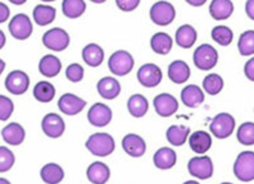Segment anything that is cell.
<instances>
[{"label": "cell", "mask_w": 254, "mask_h": 184, "mask_svg": "<svg viewBox=\"0 0 254 184\" xmlns=\"http://www.w3.org/2000/svg\"><path fill=\"white\" fill-rule=\"evenodd\" d=\"M175 17H176L175 6L171 3H168V1H164V0L157 1L150 8V19H152L153 23H155V25H171L175 21Z\"/></svg>", "instance_id": "52a82bcc"}, {"label": "cell", "mask_w": 254, "mask_h": 184, "mask_svg": "<svg viewBox=\"0 0 254 184\" xmlns=\"http://www.w3.org/2000/svg\"><path fill=\"white\" fill-rule=\"evenodd\" d=\"M41 1H45V3H50V1H54V0H41Z\"/></svg>", "instance_id": "db71d44e"}, {"label": "cell", "mask_w": 254, "mask_h": 184, "mask_svg": "<svg viewBox=\"0 0 254 184\" xmlns=\"http://www.w3.org/2000/svg\"><path fill=\"white\" fill-rule=\"evenodd\" d=\"M30 87V77L22 71L10 72L5 78V89L13 95H23Z\"/></svg>", "instance_id": "8fae6325"}, {"label": "cell", "mask_w": 254, "mask_h": 184, "mask_svg": "<svg viewBox=\"0 0 254 184\" xmlns=\"http://www.w3.org/2000/svg\"><path fill=\"white\" fill-rule=\"evenodd\" d=\"M122 148L127 155L132 157H141L146 151V143L143 137L130 133L126 135L122 139Z\"/></svg>", "instance_id": "2e32d148"}, {"label": "cell", "mask_w": 254, "mask_h": 184, "mask_svg": "<svg viewBox=\"0 0 254 184\" xmlns=\"http://www.w3.org/2000/svg\"><path fill=\"white\" fill-rule=\"evenodd\" d=\"M211 36L212 39H213V41H216L218 45L229 46L230 44L233 43L234 32L231 31V28H229L227 26H216V27L212 30Z\"/></svg>", "instance_id": "8d00e7d4"}, {"label": "cell", "mask_w": 254, "mask_h": 184, "mask_svg": "<svg viewBox=\"0 0 254 184\" xmlns=\"http://www.w3.org/2000/svg\"><path fill=\"white\" fill-rule=\"evenodd\" d=\"M133 64V56L126 50H118L113 52L108 60L109 71L118 77H124L132 71Z\"/></svg>", "instance_id": "277c9868"}, {"label": "cell", "mask_w": 254, "mask_h": 184, "mask_svg": "<svg viewBox=\"0 0 254 184\" xmlns=\"http://www.w3.org/2000/svg\"><path fill=\"white\" fill-rule=\"evenodd\" d=\"M41 129L48 137L59 138L65 131L64 120L58 114L49 113L41 120Z\"/></svg>", "instance_id": "7c38bea8"}, {"label": "cell", "mask_w": 254, "mask_h": 184, "mask_svg": "<svg viewBox=\"0 0 254 184\" xmlns=\"http://www.w3.org/2000/svg\"><path fill=\"white\" fill-rule=\"evenodd\" d=\"M188 170L190 175L195 177V178L205 181L209 179L213 175V163L209 156H195L192 157L188 164Z\"/></svg>", "instance_id": "ba28073f"}, {"label": "cell", "mask_w": 254, "mask_h": 184, "mask_svg": "<svg viewBox=\"0 0 254 184\" xmlns=\"http://www.w3.org/2000/svg\"><path fill=\"white\" fill-rule=\"evenodd\" d=\"M203 89H204V91L207 92L208 95H218L223 89L222 77L216 73L208 74L203 80Z\"/></svg>", "instance_id": "d590c367"}, {"label": "cell", "mask_w": 254, "mask_h": 184, "mask_svg": "<svg viewBox=\"0 0 254 184\" xmlns=\"http://www.w3.org/2000/svg\"><path fill=\"white\" fill-rule=\"evenodd\" d=\"M4 69H5V61H4L3 59H0V76H1V73L4 72Z\"/></svg>", "instance_id": "681fc988"}, {"label": "cell", "mask_w": 254, "mask_h": 184, "mask_svg": "<svg viewBox=\"0 0 254 184\" xmlns=\"http://www.w3.org/2000/svg\"><path fill=\"white\" fill-rule=\"evenodd\" d=\"M14 111V104L9 97L0 95V120L6 122Z\"/></svg>", "instance_id": "ab89813d"}, {"label": "cell", "mask_w": 254, "mask_h": 184, "mask_svg": "<svg viewBox=\"0 0 254 184\" xmlns=\"http://www.w3.org/2000/svg\"><path fill=\"white\" fill-rule=\"evenodd\" d=\"M10 15V9L8 8V5L0 1V23H4L5 21L9 19Z\"/></svg>", "instance_id": "ee69618b"}, {"label": "cell", "mask_w": 254, "mask_h": 184, "mask_svg": "<svg viewBox=\"0 0 254 184\" xmlns=\"http://www.w3.org/2000/svg\"><path fill=\"white\" fill-rule=\"evenodd\" d=\"M14 153L5 146H0V173L9 172L14 165Z\"/></svg>", "instance_id": "f35d334b"}, {"label": "cell", "mask_w": 254, "mask_h": 184, "mask_svg": "<svg viewBox=\"0 0 254 184\" xmlns=\"http://www.w3.org/2000/svg\"><path fill=\"white\" fill-rule=\"evenodd\" d=\"M189 146L195 153H205L212 146V137L204 131H196L189 137Z\"/></svg>", "instance_id": "7402d4cb"}, {"label": "cell", "mask_w": 254, "mask_h": 184, "mask_svg": "<svg viewBox=\"0 0 254 184\" xmlns=\"http://www.w3.org/2000/svg\"><path fill=\"white\" fill-rule=\"evenodd\" d=\"M198 39V32L190 25H183L176 31V44L183 49H190Z\"/></svg>", "instance_id": "83f0119b"}, {"label": "cell", "mask_w": 254, "mask_h": 184, "mask_svg": "<svg viewBox=\"0 0 254 184\" xmlns=\"http://www.w3.org/2000/svg\"><path fill=\"white\" fill-rule=\"evenodd\" d=\"M204 98V92L201 91L200 87H198L196 85H188L181 91V101L184 102L185 106L191 107V109H195L199 105L203 104Z\"/></svg>", "instance_id": "ac0fdd59"}, {"label": "cell", "mask_w": 254, "mask_h": 184, "mask_svg": "<svg viewBox=\"0 0 254 184\" xmlns=\"http://www.w3.org/2000/svg\"><path fill=\"white\" fill-rule=\"evenodd\" d=\"M91 1H93V3H95V4H102V3H104L106 0H91Z\"/></svg>", "instance_id": "816d5d0a"}, {"label": "cell", "mask_w": 254, "mask_h": 184, "mask_svg": "<svg viewBox=\"0 0 254 184\" xmlns=\"http://www.w3.org/2000/svg\"><path fill=\"white\" fill-rule=\"evenodd\" d=\"M184 184H199V183L196 181H188V182H185Z\"/></svg>", "instance_id": "f5cc1de1"}, {"label": "cell", "mask_w": 254, "mask_h": 184, "mask_svg": "<svg viewBox=\"0 0 254 184\" xmlns=\"http://www.w3.org/2000/svg\"><path fill=\"white\" fill-rule=\"evenodd\" d=\"M153 161H154V165L161 170H168L176 165L177 155L172 148L162 147L154 153Z\"/></svg>", "instance_id": "603a6c76"}, {"label": "cell", "mask_w": 254, "mask_h": 184, "mask_svg": "<svg viewBox=\"0 0 254 184\" xmlns=\"http://www.w3.org/2000/svg\"><path fill=\"white\" fill-rule=\"evenodd\" d=\"M86 175L93 184H106L111 177V170L104 163L95 161L87 168Z\"/></svg>", "instance_id": "cb8c5ba5"}, {"label": "cell", "mask_w": 254, "mask_h": 184, "mask_svg": "<svg viewBox=\"0 0 254 184\" xmlns=\"http://www.w3.org/2000/svg\"><path fill=\"white\" fill-rule=\"evenodd\" d=\"M168 78L174 83L181 85L190 78V68L184 60H175L168 65Z\"/></svg>", "instance_id": "44dd1931"}, {"label": "cell", "mask_w": 254, "mask_h": 184, "mask_svg": "<svg viewBox=\"0 0 254 184\" xmlns=\"http://www.w3.org/2000/svg\"><path fill=\"white\" fill-rule=\"evenodd\" d=\"M39 71L43 76L52 78V77L58 76L59 72L62 71V63L57 56L48 54L41 58L40 63H39Z\"/></svg>", "instance_id": "4316f807"}, {"label": "cell", "mask_w": 254, "mask_h": 184, "mask_svg": "<svg viewBox=\"0 0 254 184\" xmlns=\"http://www.w3.org/2000/svg\"><path fill=\"white\" fill-rule=\"evenodd\" d=\"M1 137L5 143L10 146H18L25 141V128L19 123H9L8 126L1 129Z\"/></svg>", "instance_id": "e0dca14e"}, {"label": "cell", "mask_w": 254, "mask_h": 184, "mask_svg": "<svg viewBox=\"0 0 254 184\" xmlns=\"http://www.w3.org/2000/svg\"><path fill=\"white\" fill-rule=\"evenodd\" d=\"M221 184H233V183H227V182H223V183H221Z\"/></svg>", "instance_id": "11a10c76"}, {"label": "cell", "mask_w": 254, "mask_h": 184, "mask_svg": "<svg viewBox=\"0 0 254 184\" xmlns=\"http://www.w3.org/2000/svg\"><path fill=\"white\" fill-rule=\"evenodd\" d=\"M162 78H163V74H162L161 68L153 63H146L141 65L137 71V81L141 86L148 87V89L158 86L162 82Z\"/></svg>", "instance_id": "9c48e42d"}, {"label": "cell", "mask_w": 254, "mask_h": 184, "mask_svg": "<svg viewBox=\"0 0 254 184\" xmlns=\"http://www.w3.org/2000/svg\"><path fill=\"white\" fill-rule=\"evenodd\" d=\"M96 90L99 95L106 100H113L121 93V85L113 77H104L98 82Z\"/></svg>", "instance_id": "d6986e66"}, {"label": "cell", "mask_w": 254, "mask_h": 184, "mask_svg": "<svg viewBox=\"0 0 254 184\" xmlns=\"http://www.w3.org/2000/svg\"><path fill=\"white\" fill-rule=\"evenodd\" d=\"M10 3L14 4V5H22V4H25L27 0H9Z\"/></svg>", "instance_id": "c3c4849f"}, {"label": "cell", "mask_w": 254, "mask_h": 184, "mask_svg": "<svg viewBox=\"0 0 254 184\" xmlns=\"http://www.w3.org/2000/svg\"><path fill=\"white\" fill-rule=\"evenodd\" d=\"M244 72H245V76H247V78L253 82L254 81V59L253 58L249 59V60L245 63Z\"/></svg>", "instance_id": "7bdbcfd3"}, {"label": "cell", "mask_w": 254, "mask_h": 184, "mask_svg": "<svg viewBox=\"0 0 254 184\" xmlns=\"http://www.w3.org/2000/svg\"><path fill=\"white\" fill-rule=\"evenodd\" d=\"M0 184H10V182L5 178H0Z\"/></svg>", "instance_id": "f907efd6"}, {"label": "cell", "mask_w": 254, "mask_h": 184, "mask_svg": "<svg viewBox=\"0 0 254 184\" xmlns=\"http://www.w3.org/2000/svg\"><path fill=\"white\" fill-rule=\"evenodd\" d=\"M194 64L200 71H211L217 65L218 51L209 44H203L198 46L194 51Z\"/></svg>", "instance_id": "7a4b0ae2"}, {"label": "cell", "mask_w": 254, "mask_h": 184, "mask_svg": "<svg viewBox=\"0 0 254 184\" xmlns=\"http://www.w3.org/2000/svg\"><path fill=\"white\" fill-rule=\"evenodd\" d=\"M82 59L90 67H99L104 61V51L98 44H89L82 49Z\"/></svg>", "instance_id": "f1b7e54d"}, {"label": "cell", "mask_w": 254, "mask_h": 184, "mask_svg": "<svg viewBox=\"0 0 254 184\" xmlns=\"http://www.w3.org/2000/svg\"><path fill=\"white\" fill-rule=\"evenodd\" d=\"M32 93H34V97L36 98L37 101L48 104L56 96V87H54L53 83L47 82V81H40V82H37L35 85Z\"/></svg>", "instance_id": "1f68e13d"}, {"label": "cell", "mask_w": 254, "mask_h": 184, "mask_svg": "<svg viewBox=\"0 0 254 184\" xmlns=\"http://www.w3.org/2000/svg\"><path fill=\"white\" fill-rule=\"evenodd\" d=\"M40 177L44 183L59 184L64 179V170L56 163L45 164L40 170Z\"/></svg>", "instance_id": "d4e9b609"}, {"label": "cell", "mask_w": 254, "mask_h": 184, "mask_svg": "<svg viewBox=\"0 0 254 184\" xmlns=\"http://www.w3.org/2000/svg\"><path fill=\"white\" fill-rule=\"evenodd\" d=\"M234 174L240 182H252L254 179V152L244 151L239 153L234 164Z\"/></svg>", "instance_id": "3957f363"}, {"label": "cell", "mask_w": 254, "mask_h": 184, "mask_svg": "<svg viewBox=\"0 0 254 184\" xmlns=\"http://www.w3.org/2000/svg\"><path fill=\"white\" fill-rule=\"evenodd\" d=\"M127 109H128V113L132 115L133 118H143L146 113H148L149 109V102L146 100L145 96L136 93V95H132L128 101H127Z\"/></svg>", "instance_id": "f546056e"}, {"label": "cell", "mask_w": 254, "mask_h": 184, "mask_svg": "<svg viewBox=\"0 0 254 184\" xmlns=\"http://www.w3.org/2000/svg\"><path fill=\"white\" fill-rule=\"evenodd\" d=\"M85 76V71L82 65L77 64V63H73V64H69L65 69V77H67V80L71 81L73 83L81 82V81L84 80Z\"/></svg>", "instance_id": "60d3db41"}, {"label": "cell", "mask_w": 254, "mask_h": 184, "mask_svg": "<svg viewBox=\"0 0 254 184\" xmlns=\"http://www.w3.org/2000/svg\"><path fill=\"white\" fill-rule=\"evenodd\" d=\"M116 4L122 12H132L139 6L140 0H116Z\"/></svg>", "instance_id": "b9f144b4"}, {"label": "cell", "mask_w": 254, "mask_h": 184, "mask_svg": "<svg viewBox=\"0 0 254 184\" xmlns=\"http://www.w3.org/2000/svg\"><path fill=\"white\" fill-rule=\"evenodd\" d=\"M85 146H86L87 150L90 151V153L99 157L109 156L111 153H113L116 148L115 138L108 135V133L91 135L90 137L87 138Z\"/></svg>", "instance_id": "6da1fadb"}, {"label": "cell", "mask_w": 254, "mask_h": 184, "mask_svg": "<svg viewBox=\"0 0 254 184\" xmlns=\"http://www.w3.org/2000/svg\"><path fill=\"white\" fill-rule=\"evenodd\" d=\"M234 13V3L231 0H212L209 4V14L216 21H225Z\"/></svg>", "instance_id": "ffe728a7"}, {"label": "cell", "mask_w": 254, "mask_h": 184, "mask_svg": "<svg viewBox=\"0 0 254 184\" xmlns=\"http://www.w3.org/2000/svg\"><path fill=\"white\" fill-rule=\"evenodd\" d=\"M235 129V119L231 114L220 113L212 119L209 124V131L218 139H225L233 135Z\"/></svg>", "instance_id": "5b68a950"}, {"label": "cell", "mask_w": 254, "mask_h": 184, "mask_svg": "<svg viewBox=\"0 0 254 184\" xmlns=\"http://www.w3.org/2000/svg\"><path fill=\"white\" fill-rule=\"evenodd\" d=\"M190 128L183 124H177V126H171L166 132L167 141L172 146H183L189 137Z\"/></svg>", "instance_id": "4dcf8cb0"}, {"label": "cell", "mask_w": 254, "mask_h": 184, "mask_svg": "<svg viewBox=\"0 0 254 184\" xmlns=\"http://www.w3.org/2000/svg\"><path fill=\"white\" fill-rule=\"evenodd\" d=\"M172 45H174L172 37L166 32H157L150 39V47L155 54L159 55H167L172 49Z\"/></svg>", "instance_id": "484cf974"}, {"label": "cell", "mask_w": 254, "mask_h": 184, "mask_svg": "<svg viewBox=\"0 0 254 184\" xmlns=\"http://www.w3.org/2000/svg\"><path fill=\"white\" fill-rule=\"evenodd\" d=\"M5 41H6L5 35H4L3 31L0 30V50H1L4 47V45H5Z\"/></svg>", "instance_id": "7dc6e473"}, {"label": "cell", "mask_w": 254, "mask_h": 184, "mask_svg": "<svg viewBox=\"0 0 254 184\" xmlns=\"http://www.w3.org/2000/svg\"><path fill=\"white\" fill-rule=\"evenodd\" d=\"M238 141L244 146L254 144V124L253 122H245L238 129Z\"/></svg>", "instance_id": "74e56055"}, {"label": "cell", "mask_w": 254, "mask_h": 184, "mask_svg": "<svg viewBox=\"0 0 254 184\" xmlns=\"http://www.w3.org/2000/svg\"><path fill=\"white\" fill-rule=\"evenodd\" d=\"M32 15H34V21L36 25L47 26V25H50V23L54 21L57 12H56V8H53V6L39 4V5H36L34 8Z\"/></svg>", "instance_id": "d6a6232c"}, {"label": "cell", "mask_w": 254, "mask_h": 184, "mask_svg": "<svg viewBox=\"0 0 254 184\" xmlns=\"http://www.w3.org/2000/svg\"><path fill=\"white\" fill-rule=\"evenodd\" d=\"M85 10H86L85 0H63L62 12L67 18H80Z\"/></svg>", "instance_id": "836d02e7"}, {"label": "cell", "mask_w": 254, "mask_h": 184, "mask_svg": "<svg viewBox=\"0 0 254 184\" xmlns=\"http://www.w3.org/2000/svg\"><path fill=\"white\" fill-rule=\"evenodd\" d=\"M185 1L192 6H201L207 3V0H185Z\"/></svg>", "instance_id": "bcb514c9"}, {"label": "cell", "mask_w": 254, "mask_h": 184, "mask_svg": "<svg viewBox=\"0 0 254 184\" xmlns=\"http://www.w3.org/2000/svg\"><path fill=\"white\" fill-rule=\"evenodd\" d=\"M154 109L158 115L163 118L171 117L179 110V101L171 93H159L154 97Z\"/></svg>", "instance_id": "4fadbf2b"}, {"label": "cell", "mask_w": 254, "mask_h": 184, "mask_svg": "<svg viewBox=\"0 0 254 184\" xmlns=\"http://www.w3.org/2000/svg\"><path fill=\"white\" fill-rule=\"evenodd\" d=\"M86 106V101L84 98L78 97L73 93H64L61 96L58 101L59 110L64 113L65 115H77L78 113L84 110Z\"/></svg>", "instance_id": "9a60e30c"}, {"label": "cell", "mask_w": 254, "mask_h": 184, "mask_svg": "<svg viewBox=\"0 0 254 184\" xmlns=\"http://www.w3.org/2000/svg\"><path fill=\"white\" fill-rule=\"evenodd\" d=\"M69 35L63 28L54 27L47 31L43 36V44L52 51H63L69 45Z\"/></svg>", "instance_id": "8992f818"}, {"label": "cell", "mask_w": 254, "mask_h": 184, "mask_svg": "<svg viewBox=\"0 0 254 184\" xmlns=\"http://www.w3.org/2000/svg\"><path fill=\"white\" fill-rule=\"evenodd\" d=\"M245 10H247V14H248L249 18L253 21L254 19V0H247V4H245Z\"/></svg>", "instance_id": "f6af8a7d"}, {"label": "cell", "mask_w": 254, "mask_h": 184, "mask_svg": "<svg viewBox=\"0 0 254 184\" xmlns=\"http://www.w3.org/2000/svg\"><path fill=\"white\" fill-rule=\"evenodd\" d=\"M9 32L16 40H27L32 35V22L28 15L19 14L14 15L9 22Z\"/></svg>", "instance_id": "30bf717a"}, {"label": "cell", "mask_w": 254, "mask_h": 184, "mask_svg": "<svg viewBox=\"0 0 254 184\" xmlns=\"http://www.w3.org/2000/svg\"><path fill=\"white\" fill-rule=\"evenodd\" d=\"M239 52L243 56H249L254 54V31L248 30L243 32L238 41Z\"/></svg>", "instance_id": "e575fe53"}, {"label": "cell", "mask_w": 254, "mask_h": 184, "mask_svg": "<svg viewBox=\"0 0 254 184\" xmlns=\"http://www.w3.org/2000/svg\"><path fill=\"white\" fill-rule=\"evenodd\" d=\"M112 110L111 107L102 102H95L90 107L87 113V119L91 126L95 127H106L112 122Z\"/></svg>", "instance_id": "5bb4252c"}]
</instances>
